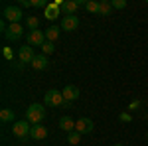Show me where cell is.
I'll list each match as a JSON object with an SVG mask.
<instances>
[{"label":"cell","instance_id":"cell-10","mask_svg":"<svg viewBox=\"0 0 148 146\" xmlns=\"http://www.w3.org/2000/svg\"><path fill=\"white\" fill-rule=\"evenodd\" d=\"M79 0H63V4L59 6V10L63 12L65 16H73L75 12H77V8H79Z\"/></svg>","mask_w":148,"mask_h":146},{"label":"cell","instance_id":"cell-4","mask_svg":"<svg viewBox=\"0 0 148 146\" xmlns=\"http://www.w3.org/2000/svg\"><path fill=\"white\" fill-rule=\"evenodd\" d=\"M30 130H32V126L28 121H16V123L12 124V134L18 136V138H26V136H30Z\"/></svg>","mask_w":148,"mask_h":146},{"label":"cell","instance_id":"cell-14","mask_svg":"<svg viewBox=\"0 0 148 146\" xmlns=\"http://www.w3.org/2000/svg\"><path fill=\"white\" fill-rule=\"evenodd\" d=\"M59 6L57 4H47L46 6V10H44V16H46L47 20H56L57 16H59Z\"/></svg>","mask_w":148,"mask_h":146},{"label":"cell","instance_id":"cell-7","mask_svg":"<svg viewBox=\"0 0 148 146\" xmlns=\"http://www.w3.org/2000/svg\"><path fill=\"white\" fill-rule=\"evenodd\" d=\"M75 130H77L79 134H89V132H93V121L87 119V117L75 121Z\"/></svg>","mask_w":148,"mask_h":146},{"label":"cell","instance_id":"cell-6","mask_svg":"<svg viewBox=\"0 0 148 146\" xmlns=\"http://www.w3.org/2000/svg\"><path fill=\"white\" fill-rule=\"evenodd\" d=\"M4 36H6L8 40H12V42H16V40H20L24 36V26L22 24H10Z\"/></svg>","mask_w":148,"mask_h":146},{"label":"cell","instance_id":"cell-1","mask_svg":"<svg viewBox=\"0 0 148 146\" xmlns=\"http://www.w3.org/2000/svg\"><path fill=\"white\" fill-rule=\"evenodd\" d=\"M46 119V111H44V105H38V103H34V105H30L28 107V111H26V121L32 124H42V121Z\"/></svg>","mask_w":148,"mask_h":146},{"label":"cell","instance_id":"cell-5","mask_svg":"<svg viewBox=\"0 0 148 146\" xmlns=\"http://www.w3.org/2000/svg\"><path fill=\"white\" fill-rule=\"evenodd\" d=\"M44 44H46V32H42V30L28 32V45H32V47H42Z\"/></svg>","mask_w":148,"mask_h":146},{"label":"cell","instance_id":"cell-26","mask_svg":"<svg viewBox=\"0 0 148 146\" xmlns=\"http://www.w3.org/2000/svg\"><path fill=\"white\" fill-rule=\"evenodd\" d=\"M32 6H36V8H44V10H46V2H44V0H32Z\"/></svg>","mask_w":148,"mask_h":146},{"label":"cell","instance_id":"cell-28","mask_svg":"<svg viewBox=\"0 0 148 146\" xmlns=\"http://www.w3.org/2000/svg\"><path fill=\"white\" fill-rule=\"evenodd\" d=\"M0 30H4V34H6V30H8V24H6V20H2V22H0Z\"/></svg>","mask_w":148,"mask_h":146},{"label":"cell","instance_id":"cell-27","mask_svg":"<svg viewBox=\"0 0 148 146\" xmlns=\"http://www.w3.org/2000/svg\"><path fill=\"white\" fill-rule=\"evenodd\" d=\"M20 6H24V8H30V6H32V0H20Z\"/></svg>","mask_w":148,"mask_h":146},{"label":"cell","instance_id":"cell-24","mask_svg":"<svg viewBox=\"0 0 148 146\" xmlns=\"http://www.w3.org/2000/svg\"><path fill=\"white\" fill-rule=\"evenodd\" d=\"M119 121H121V123H130V121H132V114H130V112H121V114H119Z\"/></svg>","mask_w":148,"mask_h":146},{"label":"cell","instance_id":"cell-3","mask_svg":"<svg viewBox=\"0 0 148 146\" xmlns=\"http://www.w3.org/2000/svg\"><path fill=\"white\" fill-rule=\"evenodd\" d=\"M2 14H4V20L10 22V24H20V20L24 18L22 10H20L18 6H6Z\"/></svg>","mask_w":148,"mask_h":146},{"label":"cell","instance_id":"cell-11","mask_svg":"<svg viewBox=\"0 0 148 146\" xmlns=\"http://www.w3.org/2000/svg\"><path fill=\"white\" fill-rule=\"evenodd\" d=\"M61 93H63V99H65V101L73 103V101H77V99H79V89H77L75 85H65Z\"/></svg>","mask_w":148,"mask_h":146},{"label":"cell","instance_id":"cell-30","mask_svg":"<svg viewBox=\"0 0 148 146\" xmlns=\"http://www.w3.org/2000/svg\"><path fill=\"white\" fill-rule=\"evenodd\" d=\"M146 138H148V132H146Z\"/></svg>","mask_w":148,"mask_h":146},{"label":"cell","instance_id":"cell-16","mask_svg":"<svg viewBox=\"0 0 148 146\" xmlns=\"http://www.w3.org/2000/svg\"><path fill=\"white\" fill-rule=\"evenodd\" d=\"M32 67L34 69H46L47 67V57L42 53V56H36L34 61H32Z\"/></svg>","mask_w":148,"mask_h":146},{"label":"cell","instance_id":"cell-23","mask_svg":"<svg viewBox=\"0 0 148 146\" xmlns=\"http://www.w3.org/2000/svg\"><path fill=\"white\" fill-rule=\"evenodd\" d=\"M2 53H4V59H8V61L14 59V49L12 47H2Z\"/></svg>","mask_w":148,"mask_h":146},{"label":"cell","instance_id":"cell-2","mask_svg":"<svg viewBox=\"0 0 148 146\" xmlns=\"http://www.w3.org/2000/svg\"><path fill=\"white\" fill-rule=\"evenodd\" d=\"M44 103L47 107H61L65 103V99H63V93H59L57 89H49L44 95Z\"/></svg>","mask_w":148,"mask_h":146},{"label":"cell","instance_id":"cell-8","mask_svg":"<svg viewBox=\"0 0 148 146\" xmlns=\"http://www.w3.org/2000/svg\"><path fill=\"white\" fill-rule=\"evenodd\" d=\"M77 26H79L77 14H73V16H63V18H61V30H63V32H73Z\"/></svg>","mask_w":148,"mask_h":146},{"label":"cell","instance_id":"cell-17","mask_svg":"<svg viewBox=\"0 0 148 146\" xmlns=\"http://www.w3.org/2000/svg\"><path fill=\"white\" fill-rule=\"evenodd\" d=\"M44 32H46V40L47 42H53V40L59 38V28H57V26H49L47 30H44Z\"/></svg>","mask_w":148,"mask_h":146},{"label":"cell","instance_id":"cell-29","mask_svg":"<svg viewBox=\"0 0 148 146\" xmlns=\"http://www.w3.org/2000/svg\"><path fill=\"white\" fill-rule=\"evenodd\" d=\"M114 146H125V144H114Z\"/></svg>","mask_w":148,"mask_h":146},{"label":"cell","instance_id":"cell-21","mask_svg":"<svg viewBox=\"0 0 148 146\" xmlns=\"http://www.w3.org/2000/svg\"><path fill=\"white\" fill-rule=\"evenodd\" d=\"M53 51H56L53 42H47V40H46V44L42 45V53H44V56H49V53H53Z\"/></svg>","mask_w":148,"mask_h":146},{"label":"cell","instance_id":"cell-25","mask_svg":"<svg viewBox=\"0 0 148 146\" xmlns=\"http://www.w3.org/2000/svg\"><path fill=\"white\" fill-rule=\"evenodd\" d=\"M111 4H113V8H119V10H123V8L126 6V0H113Z\"/></svg>","mask_w":148,"mask_h":146},{"label":"cell","instance_id":"cell-12","mask_svg":"<svg viewBox=\"0 0 148 146\" xmlns=\"http://www.w3.org/2000/svg\"><path fill=\"white\" fill-rule=\"evenodd\" d=\"M46 136H47V128L44 124H34V126H32L30 138H34V140H44Z\"/></svg>","mask_w":148,"mask_h":146},{"label":"cell","instance_id":"cell-13","mask_svg":"<svg viewBox=\"0 0 148 146\" xmlns=\"http://www.w3.org/2000/svg\"><path fill=\"white\" fill-rule=\"evenodd\" d=\"M59 128L65 130V132H73L75 130V121L71 117H61L59 119Z\"/></svg>","mask_w":148,"mask_h":146},{"label":"cell","instance_id":"cell-15","mask_svg":"<svg viewBox=\"0 0 148 146\" xmlns=\"http://www.w3.org/2000/svg\"><path fill=\"white\" fill-rule=\"evenodd\" d=\"M26 28H28L30 32L40 30V18H38V16H26Z\"/></svg>","mask_w":148,"mask_h":146},{"label":"cell","instance_id":"cell-18","mask_svg":"<svg viewBox=\"0 0 148 146\" xmlns=\"http://www.w3.org/2000/svg\"><path fill=\"white\" fill-rule=\"evenodd\" d=\"M111 10H113V4L107 2V0H101V4H99V14H101V16H109Z\"/></svg>","mask_w":148,"mask_h":146},{"label":"cell","instance_id":"cell-20","mask_svg":"<svg viewBox=\"0 0 148 146\" xmlns=\"http://www.w3.org/2000/svg\"><path fill=\"white\" fill-rule=\"evenodd\" d=\"M99 4L101 2H97V0H87L85 2V8H87V12H91V14H99Z\"/></svg>","mask_w":148,"mask_h":146},{"label":"cell","instance_id":"cell-19","mask_svg":"<svg viewBox=\"0 0 148 146\" xmlns=\"http://www.w3.org/2000/svg\"><path fill=\"white\" fill-rule=\"evenodd\" d=\"M0 121L2 123H12L14 121V111L12 109H2L0 111Z\"/></svg>","mask_w":148,"mask_h":146},{"label":"cell","instance_id":"cell-22","mask_svg":"<svg viewBox=\"0 0 148 146\" xmlns=\"http://www.w3.org/2000/svg\"><path fill=\"white\" fill-rule=\"evenodd\" d=\"M79 140H81V134L77 132V130H73V132L67 134V142L69 144H79Z\"/></svg>","mask_w":148,"mask_h":146},{"label":"cell","instance_id":"cell-9","mask_svg":"<svg viewBox=\"0 0 148 146\" xmlns=\"http://www.w3.org/2000/svg\"><path fill=\"white\" fill-rule=\"evenodd\" d=\"M18 57H20V61H22V63H32V61H34V47H32V45H22V47H20V49H18Z\"/></svg>","mask_w":148,"mask_h":146}]
</instances>
